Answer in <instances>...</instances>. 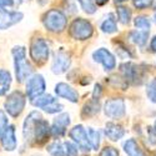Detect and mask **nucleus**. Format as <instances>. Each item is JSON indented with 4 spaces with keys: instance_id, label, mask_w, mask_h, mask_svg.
<instances>
[{
    "instance_id": "nucleus-1",
    "label": "nucleus",
    "mask_w": 156,
    "mask_h": 156,
    "mask_svg": "<svg viewBox=\"0 0 156 156\" xmlns=\"http://www.w3.org/2000/svg\"><path fill=\"white\" fill-rule=\"evenodd\" d=\"M23 135L30 144H44L50 135V126L37 111H31L24 121Z\"/></svg>"
},
{
    "instance_id": "nucleus-2",
    "label": "nucleus",
    "mask_w": 156,
    "mask_h": 156,
    "mask_svg": "<svg viewBox=\"0 0 156 156\" xmlns=\"http://www.w3.org/2000/svg\"><path fill=\"white\" fill-rule=\"evenodd\" d=\"M15 62V74L19 83H24L33 73V68L27 59V50L24 46H15L12 49Z\"/></svg>"
},
{
    "instance_id": "nucleus-3",
    "label": "nucleus",
    "mask_w": 156,
    "mask_h": 156,
    "mask_svg": "<svg viewBox=\"0 0 156 156\" xmlns=\"http://www.w3.org/2000/svg\"><path fill=\"white\" fill-rule=\"evenodd\" d=\"M44 27L51 31V33H61L65 28H66L68 19L65 16L62 11L58 9H51L45 12V15L43 18Z\"/></svg>"
},
{
    "instance_id": "nucleus-4",
    "label": "nucleus",
    "mask_w": 156,
    "mask_h": 156,
    "mask_svg": "<svg viewBox=\"0 0 156 156\" xmlns=\"http://www.w3.org/2000/svg\"><path fill=\"white\" fill-rule=\"evenodd\" d=\"M93 33L94 27L91 25V23L83 18L75 19L70 25V35L76 40H87L91 37Z\"/></svg>"
},
{
    "instance_id": "nucleus-5",
    "label": "nucleus",
    "mask_w": 156,
    "mask_h": 156,
    "mask_svg": "<svg viewBox=\"0 0 156 156\" xmlns=\"http://www.w3.org/2000/svg\"><path fill=\"white\" fill-rule=\"evenodd\" d=\"M50 54L49 45L43 37H35L30 44V58L39 65L46 62Z\"/></svg>"
},
{
    "instance_id": "nucleus-6",
    "label": "nucleus",
    "mask_w": 156,
    "mask_h": 156,
    "mask_svg": "<svg viewBox=\"0 0 156 156\" xmlns=\"http://www.w3.org/2000/svg\"><path fill=\"white\" fill-rule=\"evenodd\" d=\"M25 104H27V99H25L24 94L20 91H14L6 98L5 110L12 118H18L24 110Z\"/></svg>"
},
{
    "instance_id": "nucleus-7",
    "label": "nucleus",
    "mask_w": 156,
    "mask_h": 156,
    "mask_svg": "<svg viewBox=\"0 0 156 156\" xmlns=\"http://www.w3.org/2000/svg\"><path fill=\"white\" fill-rule=\"evenodd\" d=\"M120 71L124 79L133 84H141L144 79V69L134 62H124L120 65Z\"/></svg>"
},
{
    "instance_id": "nucleus-8",
    "label": "nucleus",
    "mask_w": 156,
    "mask_h": 156,
    "mask_svg": "<svg viewBox=\"0 0 156 156\" xmlns=\"http://www.w3.org/2000/svg\"><path fill=\"white\" fill-rule=\"evenodd\" d=\"M104 112L108 118L119 120L126 114V105L122 99H110L104 104Z\"/></svg>"
},
{
    "instance_id": "nucleus-9",
    "label": "nucleus",
    "mask_w": 156,
    "mask_h": 156,
    "mask_svg": "<svg viewBox=\"0 0 156 156\" xmlns=\"http://www.w3.org/2000/svg\"><path fill=\"white\" fill-rule=\"evenodd\" d=\"M71 59L68 53H65L64 50H59L54 54L53 62H51V71L56 75L66 73L70 68Z\"/></svg>"
},
{
    "instance_id": "nucleus-10",
    "label": "nucleus",
    "mask_w": 156,
    "mask_h": 156,
    "mask_svg": "<svg viewBox=\"0 0 156 156\" xmlns=\"http://www.w3.org/2000/svg\"><path fill=\"white\" fill-rule=\"evenodd\" d=\"M45 87H46V84H45V80L43 75L40 74H36L34 76H31L28 84H27V94H28V98L30 100H34L35 98L40 96L44 94L45 91Z\"/></svg>"
},
{
    "instance_id": "nucleus-11",
    "label": "nucleus",
    "mask_w": 156,
    "mask_h": 156,
    "mask_svg": "<svg viewBox=\"0 0 156 156\" xmlns=\"http://www.w3.org/2000/svg\"><path fill=\"white\" fill-rule=\"evenodd\" d=\"M93 59L96 62H100L104 66V70H105V71H111L116 66L115 56L105 48H100V49L95 50L93 53Z\"/></svg>"
},
{
    "instance_id": "nucleus-12",
    "label": "nucleus",
    "mask_w": 156,
    "mask_h": 156,
    "mask_svg": "<svg viewBox=\"0 0 156 156\" xmlns=\"http://www.w3.org/2000/svg\"><path fill=\"white\" fill-rule=\"evenodd\" d=\"M69 125H70V115L69 114L62 112V114L58 115L54 119L53 126L50 127V135L54 137L64 136Z\"/></svg>"
},
{
    "instance_id": "nucleus-13",
    "label": "nucleus",
    "mask_w": 156,
    "mask_h": 156,
    "mask_svg": "<svg viewBox=\"0 0 156 156\" xmlns=\"http://www.w3.org/2000/svg\"><path fill=\"white\" fill-rule=\"evenodd\" d=\"M70 137L73 139L74 142H76L77 146H79L81 150L84 151H90V144H89V140H87V135H86V129H84L83 125H76L74 126L70 133H69Z\"/></svg>"
},
{
    "instance_id": "nucleus-14",
    "label": "nucleus",
    "mask_w": 156,
    "mask_h": 156,
    "mask_svg": "<svg viewBox=\"0 0 156 156\" xmlns=\"http://www.w3.org/2000/svg\"><path fill=\"white\" fill-rule=\"evenodd\" d=\"M24 18L23 12L20 11H9L0 10V30H5L12 25L18 24Z\"/></svg>"
},
{
    "instance_id": "nucleus-15",
    "label": "nucleus",
    "mask_w": 156,
    "mask_h": 156,
    "mask_svg": "<svg viewBox=\"0 0 156 156\" xmlns=\"http://www.w3.org/2000/svg\"><path fill=\"white\" fill-rule=\"evenodd\" d=\"M55 94L59 98L66 99L70 102H77V101H79V93H77L74 87H71L70 85L65 84V83L56 84V86H55Z\"/></svg>"
},
{
    "instance_id": "nucleus-16",
    "label": "nucleus",
    "mask_w": 156,
    "mask_h": 156,
    "mask_svg": "<svg viewBox=\"0 0 156 156\" xmlns=\"http://www.w3.org/2000/svg\"><path fill=\"white\" fill-rule=\"evenodd\" d=\"M2 145L8 151H12L16 149L18 140H16V135H15V127L12 125H10V126L8 125L4 134L2 135Z\"/></svg>"
},
{
    "instance_id": "nucleus-17",
    "label": "nucleus",
    "mask_w": 156,
    "mask_h": 156,
    "mask_svg": "<svg viewBox=\"0 0 156 156\" xmlns=\"http://www.w3.org/2000/svg\"><path fill=\"white\" fill-rule=\"evenodd\" d=\"M105 135L111 141H119L120 139L124 137L125 130L122 129L121 125H118V124H115V122H108L105 125Z\"/></svg>"
},
{
    "instance_id": "nucleus-18",
    "label": "nucleus",
    "mask_w": 156,
    "mask_h": 156,
    "mask_svg": "<svg viewBox=\"0 0 156 156\" xmlns=\"http://www.w3.org/2000/svg\"><path fill=\"white\" fill-rule=\"evenodd\" d=\"M124 151L127 154V156H145L136 140L134 139H129L124 142Z\"/></svg>"
},
{
    "instance_id": "nucleus-19",
    "label": "nucleus",
    "mask_w": 156,
    "mask_h": 156,
    "mask_svg": "<svg viewBox=\"0 0 156 156\" xmlns=\"http://www.w3.org/2000/svg\"><path fill=\"white\" fill-rule=\"evenodd\" d=\"M100 29L105 34H112L115 31H118V25H116V19H115L114 14H108L105 20L101 23Z\"/></svg>"
},
{
    "instance_id": "nucleus-20",
    "label": "nucleus",
    "mask_w": 156,
    "mask_h": 156,
    "mask_svg": "<svg viewBox=\"0 0 156 156\" xmlns=\"http://www.w3.org/2000/svg\"><path fill=\"white\" fill-rule=\"evenodd\" d=\"M99 111H100L99 100L93 99V100H90L87 104H85V106H84V109H83L81 115H83V118H90V116L96 115Z\"/></svg>"
},
{
    "instance_id": "nucleus-21",
    "label": "nucleus",
    "mask_w": 156,
    "mask_h": 156,
    "mask_svg": "<svg viewBox=\"0 0 156 156\" xmlns=\"http://www.w3.org/2000/svg\"><path fill=\"white\" fill-rule=\"evenodd\" d=\"M149 39V31L144 30H134L130 33V40L137 46H144Z\"/></svg>"
},
{
    "instance_id": "nucleus-22",
    "label": "nucleus",
    "mask_w": 156,
    "mask_h": 156,
    "mask_svg": "<svg viewBox=\"0 0 156 156\" xmlns=\"http://www.w3.org/2000/svg\"><path fill=\"white\" fill-rule=\"evenodd\" d=\"M10 84H11L10 73L4 70V69H2L0 70V96L6 94V91L10 87Z\"/></svg>"
},
{
    "instance_id": "nucleus-23",
    "label": "nucleus",
    "mask_w": 156,
    "mask_h": 156,
    "mask_svg": "<svg viewBox=\"0 0 156 156\" xmlns=\"http://www.w3.org/2000/svg\"><path fill=\"white\" fill-rule=\"evenodd\" d=\"M86 135H87L90 147L94 149V150H98L99 146H100V133L98 131V130L93 129V127H87Z\"/></svg>"
},
{
    "instance_id": "nucleus-24",
    "label": "nucleus",
    "mask_w": 156,
    "mask_h": 156,
    "mask_svg": "<svg viewBox=\"0 0 156 156\" xmlns=\"http://www.w3.org/2000/svg\"><path fill=\"white\" fill-rule=\"evenodd\" d=\"M56 101V99L54 98V96H51V95H49V94H43V95H40V96H37V98H35L34 100H31V104L34 106H36V108H41V109H44V108H46L48 105H50V104H53V102H55Z\"/></svg>"
},
{
    "instance_id": "nucleus-25",
    "label": "nucleus",
    "mask_w": 156,
    "mask_h": 156,
    "mask_svg": "<svg viewBox=\"0 0 156 156\" xmlns=\"http://www.w3.org/2000/svg\"><path fill=\"white\" fill-rule=\"evenodd\" d=\"M116 12H118V18L119 21L124 25H127L130 21H131V10L126 6H119L116 9Z\"/></svg>"
},
{
    "instance_id": "nucleus-26",
    "label": "nucleus",
    "mask_w": 156,
    "mask_h": 156,
    "mask_svg": "<svg viewBox=\"0 0 156 156\" xmlns=\"http://www.w3.org/2000/svg\"><path fill=\"white\" fill-rule=\"evenodd\" d=\"M48 152L51 156H65V149L64 144H61L60 141H54L46 147Z\"/></svg>"
},
{
    "instance_id": "nucleus-27",
    "label": "nucleus",
    "mask_w": 156,
    "mask_h": 156,
    "mask_svg": "<svg viewBox=\"0 0 156 156\" xmlns=\"http://www.w3.org/2000/svg\"><path fill=\"white\" fill-rule=\"evenodd\" d=\"M134 24H135V27L137 28V30L149 31L150 28H151V21L149 20L147 16H144V15L136 16V18L134 19Z\"/></svg>"
},
{
    "instance_id": "nucleus-28",
    "label": "nucleus",
    "mask_w": 156,
    "mask_h": 156,
    "mask_svg": "<svg viewBox=\"0 0 156 156\" xmlns=\"http://www.w3.org/2000/svg\"><path fill=\"white\" fill-rule=\"evenodd\" d=\"M146 95H147V99L156 104V79H152L151 81L147 83L146 85Z\"/></svg>"
},
{
    "instance_id": "nucleus-29",
    "label": "nucleus",
    "mask_w": 156,
    "mask_h": 156,
    "mask_svg": "<svg viewBox=\"0 0 156 156\" xmlns=\"http://www.w3.org/2000/svg\"><path fill=\"white\" fill-rule=\"evenodd\" d=\"M80 3L81 9L86 12V14H94L96 11V5L94 3V0H77Z\"/></svg>"
},
{
    "instance_id": "nucleus-30",
    "label": "nucleus",
    "mask_w": 156,
    "mask_h": 156,
    "mask_svg": "<svg viewBox=\"0 0 156 156\" xmlns=\"http://www.w3.org/2000/svg\"><path fill=\"white\" fill-rule=\"evenodd\" d=\"M64 149H65V156H79V149L70 141L64 142Z\"/></svg>"
},
{
    "instance_id": "nucleus-31",
    "label": "nucleus",
    "mask_w": 156,
    "mask_h": 156,
    "mask_svg": "<svg viewBox=\"0 0 156 156\" xmlns=\"http://www.w3.org/2000/svg\"><path fill=\"white\" fill-rule=\"evenodd\" d=\"M64 109V106L61 105V104H59L58 101L53 102V104H50V105H48L46 108H44L43 110L48 114H56V112H61Z\"/></svg>"
},
{
    "instance_id": "nucleus-32",
    "label": "nucleus",
    "mask_w": 156,
    "mask_h": 156,
    "mask_svg": "<svg viewBox=\"0 0 156 156\" xmlns=\"http://www.w3.org/2000/svg\"><path fill=\"white\" fill-rule=\"evenodd\" d=\"M133 4L136 9H147L154 4V0H133Z\"/></svg>"
},
{
    "instance_id": "nucleus-33",
    "label": "nucleus",
    "mask_w": 156,
    "mask_h": 156,
    "mask_svg": "<svg viewBox=\"0 0 156 156\" xmlns=\"http://www.w3.org/2000/svg\"><path fill=\"white\" fill-rule=\"evenodd\" d=\"M6 127H8V116L3 110H0V137L4 134Z\"/></svg>"
},
{
    "instance_id": "nucleus-34",
    "label": "nucleus",
    "mask_w": 156,
    "mask_h": 156,
    "mask_svg": "<svg viewBox=\"0 0 156 156\" xmlns=\"http://www.w3.org/2000/svg\"><path fill=\"white\" fill-rule=\"evenodd\" d=\"M99 156H119V151L112 146H105L100 151Z\"/></svg>"
},
{
    "instance_id": "nucleus-35",
    "label": "nucleus",
    "mask_w": 156,
    "mask_h": 156,
    "mask_svg": "<svg viewBox=\"0 0 156 156\" xmlns=\"http://www.w3.org/2000/svg\"><path fill=\"white\" fill-rule=\"evenodd\" d=\"M101 93H102L101 85H100V84H96V85H95V87H94L93 99H96V100H99V99H100V96H101Z\"/></svg>"
},
{
    "instance_id": "nucleus-36",
    "label": "nucleus",
    "mask_w": 156,
    "mask_h": 156,
    "mask_svg": "<svg viewBox=\"0 0 156 156\" xmlns=\"http://www.w3.org/2000/svg\"><path fill=\"white\" fill-rule=\"evenodd\" d=\"M12 5H14V0H0V8L12 6Z\"/></svg>"
},
{
    "instance_id": "nucleus-37",
    "label": "nucleus",
    "mask_w": 156,
    "mask_h": 156,
    "mask_svg": "<svg viewBox=\"0 0 156 156\" xmlns=\"http://www.w3.org/2000/svg\"><path fill=\"white\" fill-rule=\"evenodd\" d=\"M150 49L156 53V35H155V36L151 39V43H150Z\"/></svg>"
},
{
    "instance_id": "nucleus-38",
    "label": "nucleus",
    "mask_w": 156,
    "mask_h": 156,
    "mask_svg": "<svg viewBox=\"0 0 156 156\" xmlns=\"http://www.w3.org/2000/svg\"><path fill=\"white\" fill-rule=\"evenodd\" d=\"M109 2V0H94V3L98 4L99 6H102V5H105L106 3Z\"/></svg>"
},
{
    "instance_id": "nucleus-39",
    "label": "nucleus",
    "mask_w": 156,
    "mask_h": 156,
    "mask_svg": "<svg viewBox=\"0 0 156 156\" xmlns=\"http://www.w3.org/2000/svg\"><path fill=\"white\" fill-rule=\"evenodd\" d=\"M124 2H126V0H115V3H124Z\"/></svg>"
},
{
    "instance_id": "nucleus-40",
    "label": "nucleus",
    "mask_w": 156,
    "mask_h": 156,
    "mask_svg": "<svg viewBox=\"0 0 156 156\" xmlns=\"http://www.w3.org/2000/svg\"><path fill=\"white\" fill-rule=\"evenodd\" d=\"M25 2H29V0H18V3H20V4L21 3H25Z\"/></svg>"
},
{
    "instance_id": "nucleus-41",
    "label": "nucleus",
    "mask_w": 156,
    "mask_h": 156,
    "mask_svg": "<svg viewBox=\"0 0 156 156\" xmlns=\"http://www.w3.org/2000/svg\"><path fill=\"white\" fill-rule=\"evenodd\" d=\"M154 129H155V131H156V120H155V125H154Z\"/></svg>"
},
{
    "instance_id": "nucleus-42",
    "label": "nucleus",
    "mask_w": 156,
    "mask_h": 156,
    "mask_svg": "<svg viewBox=\"0 0 156 156\" xmlns=\"http://www.w3.org/2000/svg\"><path fill=\"white\" fill-rule=\"evenodd\" d=\"M154 19H155V23H156V12L154 14Z\"/></svg>"
}]
</instances>
